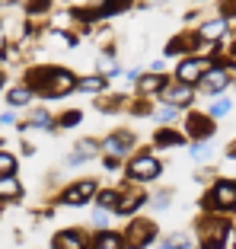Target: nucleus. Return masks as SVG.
Instances as JSON below:
<instances>
[{"instance_id": "f257e3e1", "label": "nucleus", "mask_w": 236, "mask_h": 249, "mask_svg": "<svg viewBox=\"0 0 236 249\" xmlns=\"http://www.w3.org/2000/svg\"><path fill=\"white\" fill-rule=\"evenodd\" d=\"M29 87H35L45 96H67L70 89H77V77L61 67H42L29 73Z\"/></svg>"}, {"instance_id": "f03ea898", "label": "nucleus", "mask_w": 236, "mask_h": 249, "mask_svg": "<svg viewBox=\"0 0 236 249\" xmlns=\"http://www.w3.org/2000/svg\"><path fill=\"white\" fill-rule=\"evenodd\" d=\"M160 160L156 157H150V154H140V157H134L131 163H128V176L134 179V182H150V179H156L160 176Z\"/></svg>"}, {"instance_id": "7ed1b4c3", "label": "nucleus", "mask_w": 236, "mask_h": 249, "mask_svg": "<svg viewBox=\"0 0 236 249\" xmlns=\"http://www.w3.org/2000/svg\"><path fill=\"white\" fill-rule=\"evenodd\" d=\"M153 236H156V227L150 220H134L131 227H128V233H125V246L128 249H144Z\"/></svg>"}, {"instance_id": "20e7f679", "label": "nucleus", "mask_w": 236, "mask_h": 249, "mask_svg": "<svg viewBox=\"0 0 236 249\" xmlns=\"http://www.w3.org/2000/svg\"><path fill=\"white\" fill-rule=\"evenodd\" d=\"M211 71V61L207 58H188V61H182L179 64V83H185V87H192V83H198L204 73Z\"/></svg>"}, {"instance_id": "39448f33", "label": "nucleus", "mask_w": 236, "mask_h": 249, "mask_svg": "<svg viewBox=\"0 0 236 249\" xmlns=\"http://www.w3.org/2000/svg\"><path fill=\"white\" fill-rule=\"evenodd\" d=\"M93 195H96V182H93V179H86V182H77V185H70V189L61 192V201H64V205H70V208H77V205H86Z\"/></svg>"}, {"instance_id": "423d86ee", "label": "nucleus", "mask_w": 236, "mask_h": 249, "mask_svg": "<svg viewBox=\"0 0 236 249\" xmlns=\"http://www.w3.org/2000/svg\"><path fill=\"white\" fill-rule=\"evenodd\" d=\"M207 205L220 208V211L236 208V182H217L214 189H211V195H207Z\"/></svg>"}, {"instance_id": "0eeeda50", "label": "nucleus", "mask_w": 236, "mask_h": 249, "mask_svg": "<svg viewBox=\"0 0 236 249\" xmlns=\"http://www.w3.org/2000/svg\"><path fill=\"white\" fill-rule=\"evenodd\" d=\"M201 243H204V249H223V243H227V224H223V220L204 224V230H201Z\"/></svg>"}, {"instance_id": "6e6552de", "label": "nucleus", "mask_w": 236, "mask_h": 249, "mask_svg": "<svg viewBox=\"0 0 236 249\" xmlns=\"http://www.w3.org/2000/svg\"><path fill=\"white\" fill-rule=\"evenodd\" d=\"M134 147V134H128V131H118V134H112V138H105V144H102V150L115 160V157H121V154H128Z\"/></svg>"}, {"instance_id": "1a4fd4ad", "label": "nucleus", "mask_w": 236, "mask_h": 249, "mask_svg": "<svg viewBox=\"0 0 236 249\" xmlns=\"http://www.w3.org/2000/svg\"><path fill=\"white\" fill-rule=\"evenodd\" d=\"M188 134L198 141H207L211 134H214V118H207V115H188Z\"/></svg>"}, {"instance_id": "9d476101", "label": "nucleus", "mask_w": 236, "mask_h": 249, "mask_svg": "<svg viewBox=\"0 0 236 249\" xmlns=\"http://www.w3.org/2000/svg\"><path fill=\"white\" fill-rule=\"evenodd\" d=\"M198 83L207 89V93H220V89L230 83V77H227V71H223V67H214V71H207Z\"/></svg>"}, {"instance_id": "9b49d317", "label": "nucleus", "mask_w": 236, "mask_h": 249, "mask_svg": "<svg viewBox=\"0 0 236 249\" xmlns=\"http://www.w3.org/2000/svg\"><path fill=\"white\" fill-rule=\"evenodd\" d=\"M54 249H86V236L80 230H64L54 236Z\"/></svg>"}, {"instance_id": "f8f14e48", "label": "nucleus", "mask_w": 236, "mask_h": 249, "mask_svg": "<svg viewBox=\"0 0 236 249\" xmlns=\"http://www.w3.org/2000/svg\"><path fill=\"white\" fill-rule=\"evenodd\" d=\"M137 89L144 96L156 93V89H166V77L163 73H144V77H137Z\"/></svg>"}, {"instance_id": "ddd939ff", "label": "nucleus", "mask_w": 236, "mask_h": 249, "mask_svg": "<svg viewBox=\"0 0 236 249\" xmlns=\"http://www.w3.org/2000/svg\"><path fill=\"white\" fill-rule=\"evenodd\" d=\"M147 198L140 195V192H128V195H118V205H115V211L118 214H131V211H137L140 205H144Z\"/></svg>"}, {"instance_id": "4468645a", "label": "nucleus", "mask_w": 236, "mask_h": 249, "mask_svg": "<svg viewBox=\"0 0 236 249\" xmlns=\"http://www.w3.org/2000/svg\"><path fill=\"white\" fill-rule=\"evenodd\" d=\"M163 96L169 99V106H182V103H192V87H185V83H179V87H166L163 89Z\"/></svg>"}, {"instance_id": "2eb2a0df", "label": "nucleus", "mask_w": 236, "mask_h": 249, "mask_svg": "<svg viewBox=\"0 0 236 249\" xmlns=\"http://www.w3.org/2000/svg\"><path fill=\"white\" fill-rule=\"evenodd\" d=\"M93 249H125V240L118 233H109V230H102V233L96 236V243H93Z\"/></svg>"}, {"instance_id": "dca6fc26", "label": "nucleus", "mask_w": 236, "mask_h": 249, "mask_svg": "<svg viewBox=\"0 0 236 249\" xmlns=\"http://www.w3.org/2000/svg\"><path fill=\"white\" fill-rule=\"evenodd\" d=\"M22 195V185L16 176H0V198H19Z\"/></svg>"}, {"instance_id": "f3484780", "label": "nucleus", "mask_w": 236, "mask_h": 249, "mask_svg": "<svg viewBox=\"0 0 236 249\" xmlns=\"http://www.w3.org/2000/svg\"><path fill=\"white\" fill-rule=\"evenodd\" d=\"M96 154H99V144H96V141H80V144H77V154L70 157V163L89 160V157H96Z\"/></svg>"}, {"instance_id": "a211bd4d", "label": "nucleus", "mask_w": 236, "mask_h": 249, "mask_svg": "<svg viewBox=\"0 0 236 249\" xmlns=\"http://www.w3.org/2000/svg\"><path fill=\"white\" fill-rule=\"evenodd\" d=\"M32 99V87H13L7 93V103L10 106H16V109H19V106H26Z\"/></svg>"}, {"instance_id": "6ab92c4d", "label": "nucleus", "mask_w": 236, "mask_h": 249, "mask_svg": "<svg viewBox=\"0 0 236 249\" xmlns=\"http://www.w3.org/2000/svg\"><path fill=\"white\" fill-rule=\"evenodd\" d=\"M223 29H227V22H223V19H211V22L201 26V38H220Z\"/></svg>"}, {"instance_id": "aec40b11", "label": "nucleus", "mask_w": 236, "mask_h": 249, "mask_svg": "<svg viewBox=\"0 0 236 249\" xmlns=\"http://www.w3.org/2000/svg\"><path fill=\"white\" fill-rule=\"evenodd\" d=\"M77 89H83V93H99V89H105V77H86V80H77Z\"/></svg>"}, {"instance_id": "412c9836", "label": "nucleus", "mask_w": 236, "mask_h": 249, "mask_svg": "<svg viewBox=\"0 0 236 249\" xmlns=\"http://www.w3.org/2000/svg\"><path fill=\"white\" fill-rule=\"evenodd\" d=\"M156 144H160V147H176V144H182V134L163 128V131H156Z\"/></svg>"}, {"instance_id": "4be33fe9", "label": "nucleus", "mask_w": 236, "mask_h": 249, "mask_svg": "<svg viewBox=\"0 0 236 249\" xmlns=\"http://www.w3.org/2000/svg\"><path fill=\"white\" fill-rule=\"evenodd\" d=\"M13 173H16V160L0 150V176H13Z\"/></svg>"}, {"instance_id": "5701e85b", "label": "nucleus", "mask_w": 236, "mask_h": 249, "mask_svg": "<svg viewBox=\"0 0 236 249\" xmlns=\"http://www.w3.org/2000/svg\"><path fill=\"white\" fill-rule=\"evenodd\" d=\"M230 112V99H217V103H211V112H207V118H223Z\"/></svg>"}, {"instance_id": "b1692460", "label": "nucleus", "mask_w": 236, "mask_h": 249, "mask_svg": "<svg viewBox=\"0 0 236 249\" xmlns=\"http://www.w3.org/2000/svg\"><path fill=\"white\" fill-rule=\"evenodd\" d=\"M115 205H118V192H102L99 195V208L102 211H115Z\"/></svg>"}, {"instance_id": "393cba45", "label": "nucleus", "mask_w": 236, "mask_h": 249, "mask_svg": "<svg viewBox=\"0 0 236 249\" xmlns=\"http://www.w3.org/2000/svg\"><path fill=\"white\" fill-rule=\"evenodd\" d=\"M160 249H188V236H185V233H179V236H169V240L163 243Z\"/></svg>"}, {"instance_id": "a878e982", "label": "nucleus", "mask_w": 236, "mask_h": 249, "mask_svg": "<svg viewBox=\"0 0 236 249\" xmlns=\"http://www.w3.org/2000/svg\"><path fill=\"white\" fill-rule=\"evenodd\" d=\"M32 128H51V115H48V112H45V109H38L35 112V115H32Z\"/></svg>"}, {"instance_id": "bb28decb", "label": "nucleus", "mask_w": 236, "mask_h": 249, "mask_svg": "<svg viewBox=\"0 0 236 249\" xmlns=\"http://www.w3.org/2000/svg\"><path fill=\"white\" fill-rule=\"evenodd\" d=\"M192 157H195V160H207V157H211V150H207V144H204V141H201V144H195L192 147Z\"/></svg>"}, {"instance_id": "cd10ccee", "label": "nucleus", "mask_w": 236, "mask_h": 249, "mask_svg": "<svg viewBox=\"0 0 236 249\" xmlns=\"http://www.w3.org/2000/svg\"><path fill=\"white\" fill-rule=\"evenodd\" d=\"M99 67H102L105 73H118V64H115V58H109V54H102V58H99Z\"/></svg>"}, {"instance_id": "c85d7f7f", "label": "nucleus", "mask_w": 236, "mask_h": 249, "mask_svg": "<svg viewBox=\"0 0 236 249\" xmlns=\"http://www.w3.org/2000/svg\"><path fill=\"white\" fill-rule=\"evenodd\" d=\"M156 118H160V122H169V118H176V106H160V109H156Z\"/></svg>"}, {"instance_id": "c756f323", "label": "nucleus", "mask_w": 236, "mask_h": 249, "mask_svg": "<svg viewBox=\"0 0 236 249\" xmlns=\"http://www.w3.org/2000/svg\"><path fill=\"white\" fill-rule=\"evenodd\" d=\"M77 122H80V112H67V115L61 118V124H64V128H74Z\"/></svg>"}, {"instance_id": "7c9ffc66", "label": "nucleus", "mask_w": 236, "mask_h": 249, "mask_svg": "<svg viewBox=\"0 0 236 249\" xmlns=\"http://www.w3.org/2000/svg\"><path fill=\"white\" fill-rule=\"evenodd\" d=\"M93 224H96V227H105V224H109V214H105V211H96V214H93Z\"/></svg>"}, {"instance_id": "2f4dec72", "label": "nucleus", "mask_w": 236, "mask_h": 249, "mask_svg": "<svg viewBox=\"0 0 236 249\" xmlns=\"http://www.w3.org/2000/svg\"><path fill=\"white\" fill-rule=\"evenodd\" d=\"M45 7H48V0H32V3H29V10H32V13H42Z\"/></svg>"}, {"instance_id": "473e14b6", "label": "nucleus", "mask_w": 236, "mask_h": 249, "mask_svg": "<svg viewBox=\"0 0 236 249\" xmlns=\"http://www.w3.org/2000/svg\"><path fill=\"white\" fill-rule=\"evenodd\" d=\"M0 124H16V115L13 112H3V115H0Z\"/></svg>"}, {"instance_id": "72a5a7b5", "label": "nucleus", "mask_w": 236, "mask_h": 249, "mask_svg": "<svg viewBox=\"0 0 236 249\" xmlns=\"http://www.w3.org/2000/svg\"><path fill=\"white\" fill-rule=\"evenodd\" d=\"M153 205H156V208H166V205H169V195H156Z\"/></svg>"}, {"instance_id": "f704fd0d", "label": "nucleus", "mask_w": 236, "mask_h": 249, "mask_svg": "<svg viewBox=\"0 0 236 249\" xmlns=\"http://www.w3.org/2000/svg\"><path fill=\"white\" fill-rule=\"evenodd\" d=\"M230 157H233V160H236V144H233V147H230Z\"/></svg>"}, {"instance_id": "c9c22d12", "label": "nucleus", "mask_w": 236, "mask_h": 249, "mask_svg": "<svg viewBox=\"0 0 236 249\" xmlns=\"http://www.w3.org/2000/svg\"><path fill=\"white\" fill-rule=\"evenodd\" d=\"M144 3H160V0H144Z\"/></svg>"}, {"instance_id": "e433bc0d", "label": "nucleus", "mask_w": 236, "mask_h": 249, "mask_svg": "<svg viewBox=\"0 0 236 249\" xmlns=\"http://www.w3.org/2000/svg\"><path fill=\"white\" fill-rule=\"evenodd\" d=\"M233 58H236V42H233Z\"/></svg>"}, {"instance_id": "4c0bfd02", "label": "nucleus", "mask_w": 236, "mask_h": 249, "mask_svg": "<svg viewBox=\"0 0 236 249\" xmlns=\"http://www.w3.org/2000/svg\"><path fill=\"white\" fill-rule=\"evenodd\" d=\"M0 87H3V73H0Z\"/></svg>"}]
</instances>
